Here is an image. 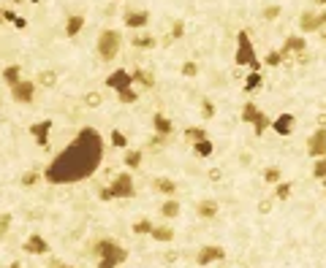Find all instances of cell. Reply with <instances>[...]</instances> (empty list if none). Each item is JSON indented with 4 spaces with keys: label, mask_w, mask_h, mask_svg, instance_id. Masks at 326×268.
I'll list each match as a JSON object with an SVG mask.
<instances>
[{
    "label": "cell",
    "mask_w": 326,
    "mask_h": 268,
    "mask_svg": "<svg viewBox=\"0 0 326 268\" xmlns=\"http://www.w3.org/2000/svg\"><path fill=\"white\" fill-rule=\"evenodd\" d=\"M182 73L188 79H193V76H198V65L193 63V60H188V63H182Z\"/></svg>",
    "instance_id": "d590c367"
},
{
    "label": "cell",
    "mask_w": 326,
    "mask_h": 268,
    "mask_svg": "<svg viewBox=\"0 0 326 268\" xmlns=\"http://www.w3.org/2000/svg\"><path fill=\"white\" fill-rule=\"evenodd\" d=\"M182 36V22H174V30H171V38H179Z\"/></svg>",
    "instance_id": "f6af8a7d"
},
{
    "label": "cell",
    "mask_w": 326,
    "mask_h": 268,
    "mask_svg": "<svg viewBox=\"0 0 326 268\" xmlns=\"http://www.w3.org/2000/svg\"><path fill=\"white\" fill-rule=\"evenodd\" d=\"M269 209H272V200H269V198H267V200H261V206H258V211H261V214H267Z\"/></svg>",
    "instance_id": "ee69618b"
},
{
    "label": "cell",
    "mask_w": 326,
    "mask_h": 268,
    "mask_svg": "<svg viewBox=\"0 0 326 268\" xmlns=\"http://www.w3.org/2000/svg\"><path fill=\"white\" fill-rule=\"evenodd\" d=\"M11 98H14L17 103H33V98H36V84L22 79L17 87H11Z\"/></svg>",
    "instance_id": "ba28073f"
},
{
    "label": "cell",
    "mask_w": 326,
    "mask_h": 268,
    "mask_svg": "<svg viewBox=\"0 0 326 268\" xmlns=\"http://www.w3.org/2000/svg\"><path fill=\"white\" fill-rule=\"evenodd\" d=\"M215 214H218V200H201V203H198V217L212 219Z\"/></svg>",
    "instance_id": "44dd1931"
},
{
    "label": "cell",
    "mask_w": 326,
    "mask_h": 268,
    "mask_svg": "<svg viewBox=\"0 0 326 268\" xmlns=\"http://www.w3.org/2000/svg\"><path fill=\"white\" fill-rule=\"evenodd\" d=\"M19 73H22L19 65H6V68H3V82L9 84V87H17L19 82H22V76H19Z\"/></svg>",
    "instance_id": "ffe728a7"
},
{
    "label": "cell",
    "mask_w": 326,
    "mask_h": 268,
    "mask_svg": "<svg viewBox=\"0 0 326 268\" xmlns=\"http://www.w3.org/2000/svg\"><path fill=\"white\" fill-rule=\"evenodd\" d=\"M38 179H41V173H38V171H28V173H22V187H33V184H38Z\"/></svg>",
    "instance_id": "1f68e13d"
},
{
    "label": "cell",
    "mask_w": 326,
    "mask_h": 268,
    "mask_svg": "<svg viewBox=\"0 0 326 268\" xmlns=\"http://www.w3.org/2000/svg\"><path fill=\"white\" fill-rule=\"evenodd\" d=\"M120 46H123V36L117 30H103L95 41V52L103 63H112L117 55H120Z\"/></svg>",
    "instance_id": "3957f363"
},
{
    "label": "cell",
    "mask_w": 326,
    "mask_h": 268,
    "mask_svg": "<svg viewBox=\"0 0 326 268\" xmlns=\"http://www.w3.org/2000/svg\"><path fill=\"white\" fill-rule=\"evenodd\" d=\"M221 176H223V171H221V168H212V171H209V179H212V182H218Z\"/></svg>",
    "instance_id": "bcb514c9"
},
{
    "label": "cell",
    "mask_w": 326,
    "mask_h": 268,
    "mask_svg": "<svg viewBox=\"0 0 326 268\" xmlns=\"http://www.w3.org/2000/svg\"><path fill=\"white\" fill-rule=\"evenodd\" d=\"M264 182H267V184H277V182H280V168H267V171H264Z\"/></svg>",
    "instance_id": "d6a6232c"
},
{
    "label": "cell",
    "mask_w": 326,
    "mask_h": 268,
    "mask_svg": "<svg viewBox=\"0 0 326 268\" xmlns=\"http://www.w3.org/2000/svg\"><path fill=\"white\" fill-rule=\"evenodd\" d=\"M161 214H163L166 219H174L177 214H179V203H177V200H166V203L161 206Z\"/></svg>",
    "instance_id": "d4e9b609"
},
{
    "label": "cell",
    "mask_w": 326,
    "mask_h": 268,
    "mask_svg": "<svg viewBox=\"0 0 326 268\" xmlns=\"http://www.w3.org/2000/svg\"><path fill=\"white\" fill-rule=\"evenodd\" d=\"M82 28H84V17H82V14L68 17V22H65V36H68V38H76L79 33H82Z\"/></svg>",
    "instance_id": "d6986e66"
},
{
    "label": "cell",
    "mask_w": 326,
    "mask_h": 268,
    "mask_svg": "<svg viewBox=\"0 0 326 268\" xmlns=\"http://www.w3.org/2000/svg\"><path fill=\"white\" fill-rule=\"evenodd\" d=\"M147 22H150V14H147V11H142V9H131V11H125V28H131V30H142V28H147Z\"/></svg>",
    "instance_id": "30bf717a"
},
{
    "label": "cell",
    "mask_w": 326,
    "mask_h": 268,
    "mask_svg": "<svg viewBox=\"0 0 326 268\" xmlns=\"http://www.w3.org/2000/svg\"><path fill=\"white\" fill-rule=\"evenodd\" d=\"M9 222H11V214H0V236H6V230H9Z\"/></svg>",
    "instance_id": "b9f144b4"
},
{
    "label": "cell",
    "mask_w": 326,
    "mask_h": 268,
    "mask_svg": "<svg viewBox=\"0 0 326 268\" xmlns=\"http://www.w3.org/2000/svg\"><path fill=\"white\" fill-rule=\"evenodd\" d=\"M272 130L280 133V136H288V133L294 130V114H280V117L272 122Z\"/></svg>",
    "instance_id": "2e32d148"
},
{
    "label": "cell",
    "mask_w": 326,
    "mask_h": 268,
    "mask_svg": "<svg viewBox=\"0 0 326 268\" xmlns=\"http://www.w3.org/2000/svg\"><path fill=\"white\" fill-rule=\"evenodd\" d=\"M179 257V254L177 252H169V254H166V263H174V260Z\"/></svg>",
    "instance_id": "c3c4849f"
},
{
    "label": "cell",
    "mask_w": 326,
    "mask_h": 268,
    "mask_svg": "<svg viewBox=\"0 0 326 268\" xmlns=\"http://www.w3.org/2000/svg\"><path fill=\"white\" fill-rule=\"evenodd\" d=\"M0 22H3V11H0Z\"/></svg>",
    "instance_id": "db71d44e"
},
{
    "label": "cell",
    "mask_w": 326,
    "mask_h": 268,
    "mask_svg": "<svg viewBox=\"0 0 326 268\" xmlns=\"http://www.w3.org/2000/svg\"><path fill=\"white\" fill-rule=\"evenodd\" d=\"M131 79H134V84L144 87V90H152V87H155V76H152V71H147V68H136L131 73Z\"/></svg>",
    "instance_id": "5bb4252c"
},
{
    "label": "cell",
    "mask_w": 326,
    "mask_h": 268,
    "mask_svg": "<svg viewBox=\"0 0 326 268\" xmlns=\"http://www.w3.org/2000/svg\"><path fill=\"white\" fill-rule=\"evenodd\" d=\"M84 103H87L90 109H98V106L103 103V95L101 92H87V95H84Z\"/></svg>",
    "instance_id": "f546056e"
},
{
    "label": "cell",
    "mask_w": 326,
    "mask_h": 268,
    "mask_svg": "<svg viewBox=\"0 0 326 268\" xmlns=\"http://www.w3.org/2000/svg\"><path fill=\"white\" fill-rule=\"evenodd\" d=\"M150 236L155 238V241H171V238H174V230H171L169 225H155Z\"/></svg>",
    "instance_id": "7402d4cb"
},
{
    "label": "cell",
    "mask_w": 326,
    "mask_h": 268,
    "mask_svg": "<svg viewBox=\"0 0 326 268\" xmlns=\"http://www.w3.org/2000/svg\"><path fill=\"white\" fill-rule=\"evenodd\" d=\"M258 84H261V73L256 71V73H250V76H248V82H245V90L250 92V90H256Z\"/></svg>",
    "instance_id": "8d00e7d4"
},
{
    "label": "cell",
    "mask_w": 326,
    "mask_h": 268,
    "mask_svg": "<svg viewBox=\"0 0 326 268\" xmlns=\"http://www.w3.org/2000/svg\"><path fill=\"white\" fill-rule=\"evenodd\" d=\"M315 3H326V0H315Z\"/></svg>",
    "instance_id": "11a10c76"
},
{
    "label": "cell",
    "mask_w": 326,
    "mask_h": 268,
    "mask_svg": "<svg viewBox=\"0 0 326 268\" xmlns=\"http://www.w3.org/2000/svg\"><path fill=\"white\" fill-rule=\"evenodd\" d=\"M226 257V252H223V246H215V244H209V246H201L196 254V263L198 265H207V263H215V260H223Z\"/></svg>",
    "instance_id": "9c48e42d"
},
{
    "label": "cell",
    "mask_w": 326,
    "mask_h": 268,
    "mask_svg": "<svg viewBox=\"0 0 326 268\" xmlns=\"http://www.w3.org/2000/svg\"><path fill=\"white\" fill-rule=\"evenodd\" d=\"M98 195H101V200H112V190H109V187H103V190L98 192Z\"/></svg>",
    "instance_id": "7dc6e473"
},
{
    "label": "cell",
    "mask_w": 326,
    "mask_h": 268,
    "mask_svg": "<svg viewBox=\"0 0 326 268\" xmlns=\"http://www.w3.org/2000/svg\"><path fill=\"white\" fill-rule=\"evenodd\" d=\"M185 138L193 144H198V141H207V130H201V127H185Z\"/></svg>",
    "instance_id": "603a6c76"
},
{
    "label": "cell",
    "mask_w": 326,
    "mask_h": 268,
    "mask_svg": "<svg viewBox=\"0 0 326 268\" xmlns=\"http://www.w3.org/2000/svg\"><path fill=\"white\" fill-rule=\"evenodd\" d=\"M152 227L155 225H152L150 219H139V222L134 225V233H139V236H142V233H152Z\"/></svg>",
    "instance_id": "836d02e7"
},
{
    "label": "cell",
    "mask_w": 326,
    "mask_h": 268,
    "mask_svg": "<svg viewBox=\"0 0 326 268\" xmlns=\"http://www.w3.org/2000/svg\"><path fill=\"white\" fill-rule=\"evenodd\" d=\"M280 17V6H269L267 11H264V19H277Z\"/></svg>",
    "instance_id": "7bdbcfd3"
},
{
    "label": "cell",
    "mask_w": 326,
    "mask_h": 268,
    "mask_svg": "<svg viewBox=\"0 0 326 268\" xmlns=\"http://www.w3.org/2000/svg\"><path fill=\"white\" fill-rule=\"evenodd\" d=\"M321 38H323V41H326V30H323V33H321Z\"/></svg>",
    "instance_id": "f5cc1de1"
},
{
    "label": "cell",
    "mask_w": 326,
    "mask_h": 268,
    "mask_svg": "<svg viewBox=\"0 0 326 268\" xmlns=\"http://www.w3.org/2000/svg\"><path fill=\"white\" fill-rule=\"evenodd\" d=\"M275 195H277V200H285V198L291 195V184H288V182H280V184H277V192H275Z\"/></svg>",
    "instance_id": "74e56055"
},
{
    "label": "cell",
    "mask_w": 326,
    "mask_h": 268,
    "mask_svg": "<svg viewBox=\"0 0 326 268\" xmlns=\"http://www.w3.org/2000/svg\"><path fill=\"white\" fill-rule=\"evenodd\" d=\"M307 49V44H304V38H299V36H291V38H285V44H283V57L285 55H294V52H304Z\"/></svg>",
    "instance_id": "ac0fdd59"
},
{
    "label": "cell",
    "mask_w": 326,
    "mask_h": 268,
    "mask_svg": "<svg viewBox=\"0 0 326 268\" xmlns=\"http://www.w3.org/2000/svg\"><path fill=\"white\" fill-rule=\"evenodd\" d=\"M38 84H41V87H49V90H52V87L57 84V73H55V71H41V73H38Z\"/></svg>",
    "instance_id": "cb8c5ba5"
},
{
    "label": "cell",
    "mask_w": 326,
    "mask_h": 268,
    "mask_svg": "<svg viewBox=\"0 0 326 268\" xmlns=\"http://www.w3.org/2000/svg\"><path fill=\"white\" fill-rule=\"evenodd\" d=\"M52 119H44V122H36V125H30V136L36 138V144L38 146H46L49 144V130H52Z\"/></svg>",
    "instance_id": "8fae6325"
},
{
    "label": "cell",
    "mask_w": 326,
    "mask_h": 268,
    "mask_svg": "<svg viewBox=\"0 0 326 268\" xmlns=\"http://www.w3.org/2000/svg\"><path fill=\"white\" fill-rule=\"evenodd\" d=\"M134 84V79H131V73L128 71H115V73H109L106 76V87H112V90H125V87H131Z\"/></svg>",
    "instance_id": "7c38bea8"
},
{
    "label": "cell",
    "mask_w": 326,
    "mask_h": 268,
    "mask_svg": "<svg viewBox=\"0 0 326 268\" xmlns=\"http://www.w3.org/2000/svg\"><path fill=\"white\" fill-rule=\"evenodd\" d=\"M9 268H22V265H19V263H11V265H9Z\"/></svg>",
    "instance_id": "816d5d0a"
},
{
    "label": "cell",
    "mask_w": 326,
    "mask_h": 268,
    "mask_svg": "<svg viewBox=\"0 0 326 268\" xmlns=\"http://www.w3.org/2000/svg\"><path fill=\"white\" fill-rule=\"evenodd\" d=\"M280 60H283V52H280V49H277V52H269V55H267V65H277Z\"/></svg>",
    "instance_id": "60d3db41"
},
{
    "label": "cell",
    "mask_w": 326,
    "mask_h": 268,
    "mask_svg": "<svg viewBox=\"0 0 326 268\" xmlns=\"http://www.w3.org/2000/svg\"><path fill=\"white\" fill-rule=\"evenodd\" d=\"M49 268H71V265H68V263H52Z\"/></svg>",
    "instance_id": "681fc988"
},
{
    "label": "cell",
    "mask_w": 326,
    "mask_h": 268,
    "mask_svg": "<svg viewBox=\"0 0 326 268\" xmlns=\"http://www.w3.org/2000/svg\"><path fill=\"white\" fill-rule=\"evenodd\" d=\"M299 28H302L304 33L321 30V28H323V25H321V14H315V11H304L302 19H299Z\"/></svg>",
    "instance_id": "4fadbf2b"
},
{
    "label": "cell",
    "mask_w": 326,
    "mask_h": 268,
    "mask_svg": "<svg viewBox=\"0 0 326 268\" xmlns=\"http://www.w3.org/2000/svg\"><path fill=\"white\" fill-rule=\"evenodd\" d=\"M136 90H134V87H125V90H120L117 92V100H120V103H136Z\"/></svg>",
    "instance_id": "83f0119b"
},
{
    "label": "cell",
    "mask_w": 326,
    "mask_h": 268,
    "mask_svg": "<svg viewBox=\"0 0 326 268\" xmlns=\"http://www.w3.org/2000/svg\"><path fill=\"white\" fill-rule=\"evenodd\" d=\"M103 155V141L101 133L92 127H82L76 136V141L71 146H65L60 155L46 165L44 176L52 184H68V182H79V179L90 176L98 168Z\"/></svg>",
    "instance_id": "6da1fadb"
},
{
    "label": "cell",
    "mask_w": 326,
    "mask_h": 268,
    "mask_svg": "<svg viewBox=\"0 0 326 268\" xmlns=\"http://www.w3.org/2000/svg\"><path fill=\"white\" fill-rule=\"evenodd\" d=\"M125 165H128V168H139V165H142V152H128V155H125Z\"/></svg>",
    "instance_id": "4dcf8cb0"
},
{
    "label": "cell",
    "mask_w": 326,
    "mask_h": 268,
    "mask_svg": "<svg viewBox=\"0 0 326 268\" xmlns=\"http://www.w3.org/2000/svg\"><path fill=\"white\" fill-rule=\"evenodd\" d=\"M323 184H326V179H323Z\"/></svg>",
    "instance_id": "9f6ffc18"
},
{
    "label": "cell",
    "mask_w": 326,
    "mask_h": 268,
    "mask_svg": "<svg viewBox=\"0 0 326 268\" xmlns=\"http://www.w3.org/2000/svg\"><path fill=\"white\" fill-rule=\"evenodd\" d=\"M318 122H321V127H326V114H321V117H318Z\"/></svg>",
    "instance_id": "f907efd6"
},
{
    "label": "cell",
    "mask_w": 326,
    "mask_h": 268,
    "mask_svg": "<svg viewBox=\"0 0 326 268\" xmlns=\"http://www.w3.org/2000/svg\"><path fill=\"white\" fill-rule=\"evenodd\" d=\"M201 114L207 119H212V117H215V103H212V100H204V103H201Z\"/></svg>",
    "instance_id": "ab89813d"
},
{
    "label": "cell",
    "mask_w": 326,
    "mask_h": 268,
    "mask_svg": "<svg viewBox=\"0 0 326 268\" xmlns=\"http://www.w3.org/2000/svg\"><path fill=\"white\" fill-rule=\"evenodd\" d=\"M112 190V198H134V179H131V173H120V176L112 179L109 184Z\"/></svg>",
    "instance_id": "8992f818"
},
{
    "label": "cell",
    "mask_w": 326,
    "mask_h": 268,
    "mask_svg": "<svg viewBox=\"0 0 326 268\" xmlns=\"http://www.w3.org/2000/svg\"><path fill=\"white\" fill-rule=\"evenodd\" d=\"M95 254L101 257L98 268H115V265H120L125 257H128V252H125L123 246H117L115 241H109V238L98 241V244H95Z\"/></svg>",
    "instance_id": "7a4b0ae2"
},
{
    "label": "cell",
    "mask_w": 326,
    "mask_h": 268,
    "mask_svg": "<svg viewBox=\"0 0 326 268\" xmlns=\"http://www.w3.org/2000/svg\"><path fill=\"white\" fill-rule=\"evenodd\" d=\"M307 152L312 157H326V127H318L307 138Z\"/></svg>",
    "instance_id": "52a82bcc"
},
{
    "label": "cell",
    "mask_w": 326,
    "mask_h": 268,
    "mask_svg": "<svg viewBox=\"0 0 326 268\" xmlns=\"http://www.w3.org/2000/svg\"><path fill=\"white\" fill-rule=\"evenodd\" d=\"M152 187H155L158 192H166V195H171V192L177 190V184L171 182V179H155V184H152Z\"/></svg>",
    "instance_id": "484cf974"
},
{
    "label": "cell",
    "mask_w": 326,
    "mask_h": 268,
    "mask_svg": "<svg viewBox=\"0 0 326 268\" xmlns=\"http://www.w3.org/2000/svg\"><path fill=\"white\" fill-rule=\"evenodd\" d=\"M155 44L158 41L152 36H134V46H136V49H152Z\"/></svg>",
    "instance_id": "f1b7e54d"
},
{
    "label": "cell",
    "mask_w": 326,
    "mask_h": 268,
    "mask_svg": "<svg viewBox=\"0 0 326 268\" xmlns=\"http://www.w3.org/2000/svg\"><path fill=\"white\" fill-rule=\"evenodd\" d=\"M242 119L256 127V136H264V133H267L269 127H272V122H275L272 117H267V114L258 111L253 103H245V106H242Z\"/></svg>",
    "instance_id": "5b68a950"
},
{
    "label": "cell",
    "mask_w": 326,
    "mask_h": 268,
    "mask_svg": "<svg viewBox=\"0 0 326 268\" xmlns=\"http://www.w3.org/2000/svg\"><path fill=\"white\" fill-rule=\"evenodd\" d=\"M312 176H315V179H326V157L315 160V168H312Z\"/></svg>",
    "instance_id": "e575fe53"
},
{
    "label": "cell",
    "mask_w": 326,
    "mask_h": 268,
    "mask_svg": "<svg viewBox=\"0 0 326 268\" xmlns=\"http://www.w3.org/2000/svg\"><path fill=\"white\" fill-rule=\"evenodd\" d=\"M237 65H250V71H258V60H256V49L250 44L248 30H239L237 33Z\"/></svg>",
    "instance_id": "277c9868"
},
{
    "label": "cell",
    "mask_w": 326,
    "mask_h": 268,
    "mask_svg": "<svg viewBox=\"0 0 326 268\" xmlns=\"http://www.w3.org/2000/svg\"><path fill=\"white\" fill-rule=\"evenodd\" d=\"M152 125H155V136H161V138H169L171 130H174L171 119L163 117V114H155V117H152Z\"/></svg>",
    "instance_id": "9a60e30c"
},
{
    "label": "cell",
    "mask_w": 326,
    "mask_h": 268,
    "mask_svg": "<svg viewBox=\"0 0 326 268\" xmlns=\"http://www.w3.org/2000/svg\"><path fill=\"white\" fill-rule=\"evenodd\" d=\"M212 149H215V146H212V141L207 138V141H198V144H193V152H196L198 157H209L212 155Z\"/></svg>",
    "instance_id": "4316f807"
},
{
    "label": "cell",
    "mask_w": 326,
    "mask_h": 268,
    "mask_svg": "<svg viewBox=\"0 0 326 268\" xmlns=\"http://www.w3.org/2000/svg\"><path fill=\"white\" fill-rule=\"evenodd\" d=\"M112 144H115V146H125V144H128V136L120 133V130H112Z\"/></svg>",
    "instance_id": "f35d334b"
},
{
    "label": "cell",
    "mask_w": 326,
    "mask_h": 268,
    "mask_svg": "<svg viewBox=\"0 0 326 268\" xmlns=\"http://www.w3.org/2000/svg\"><path fill=\"white\" fill-rule=\"evenodd\" d=\"M25 252H30V254H46V252H49V244H46L41 236H30L28 241H25Z\"/></svg>",
    "instance_id": "e0dca14e"
}]
</instances>
